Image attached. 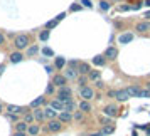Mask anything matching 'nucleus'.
<instances>
[{
  "label": "nucleus",
  "instance_id": "obj_26",
  "mask_svg": "<svg viewBox=\"0 0 150 136\" xmlns=\"http://www.w3.org/2000/svg\"><path fill=\"white\" fill-rule=\"evenodd\" d=\"M54 66H56V69H62L66 66V59H64V57H56Z\"/></svg>",
  "mask_w": 150,
  "mask_h": 136
},
{
  "label": "nucleus",
  "instance_id": "obj_16",
  "mask_svg": "<svg viewBox=\"0 0 150 136\" xmlns=\"http://www.w3.org/2000/svg\"><path fill=\"white\" fill-rule=\"evenodd\" d=\"M93 64H95L96 67H103V66L106 64V59H105V55H103V54L95 55V57H93Z\"/></svg>",
  "mask_w": 150,
  "mask_h": 136
},
{
  "label": "nucleus",
  "instance_id": "obj_45",
  "mask_svg": "<svg viewBox=\"0 0 150 136\" xmlns=\"http://www.w3.org/2000/svg\"><path fill=\"white\" fill-rule=\"evenodd\" d=\"M96 88H98V89L103 88V81H101V79H100V81H96Z\"/></svg>",
  "mask_w": 150,
  "mask_h": 136
},
{
  "label": "nucleus",
  "instance_id": "obj_29",
  "mask_svg": "<svg viewBox=\"0 0 150 136\" xmlns=\"http://www.w3.org/2000/svg\"><path fill=\"white\" fill-rule=\"evenodd\" d=\"M37 52H39V47H37V46H29V47H27V55H29V57L35 55Z\"/></svg>",
  "mask_w": 150,
  "mask_h": 136
},
{
  "label": "nucleus",
  "instance_id": "obj_11",
  "mask_svg": "<svg viewBox=\"0 0 150 136\" xmlns=\"http://www.w3.org/2000/svg\"><path fill=\"white\" fill-rule=\"evenodd\" d=\"M32 114H34V121H37V123H42L46 119V114H44V109L42 108H35L32 111Z\"/></svg>",
  "mask_w": 150,
  "mask_h": 136
},
{
  "label": "nucleus",
  "instance_id": "obj_12",
  "mask_svg": "<svg viewBox=\"0 0 150 136\" xmlns=\"http://www.w3.org/2000/svg\"><path fill=\"white\" fill-rule=\"evenodd\" d=\"M7 113H14V114H24L25 109L22 106H15V104H7Z\"/></svg>",
  "mask_w": 150,
  "mask_h": 136
},
{
  "label": "nucleus",
  "instance_id": "obj_31",
  "mask_svg": "<svg viewBox=\"0 0 150 136\" xmlns=\"http://www.w3.org/2000/svg\"><path fill=\"white\" fill-rule=\"evenodd\" d=\"M7 119L12 123H19L21 119H19V114H14V113H7Z\"/></svg>",
  "mask_w": 150,
  "mask_h": 136
},
{
  "label": "nucleus",
  "instance_id": "obj_7",
  "mask_svg": "<svg viewBox=\"0 0 150 136\" xmlns=\"http://www.w3.org/2000/svg\"><path fill=\"white\" fill-rule=\"evenodd\" d=\"M113 97H116L118 101H128L130 99L128 93L125 89H116V91H113Z\"/></svg>",
  "mask_w": 150,
  "mask_h": 136
},
{
  "label": "nucleus",
  "instance_id": "obj_9",
  "mask_svg": "<svg viewBox=\"0 0 150 136\" xmlns=\"http://www.w3.org/2000/svg\"><path fill=\"white\" fill-rule=\"evenodd\" d=\"M57 119H59L62 124H66V123H71V121H73V113H66V111H61V113L57 114Z\"/></svg>",
  "mask_w": 150,
  "mask_h": 136
},
{
  "label": "nucleus",
  "instance_id": "obj_41",
  "mask_svg": "<svg viewBox=\"0 0 150 136\" xmlns=\"http://www.w3.org/2000/svg\"><path fill=\"white\" fill-rule=\"evenodd\" d=\"M100 7H101L103 10H108V8H110V4L106 2V0H101V2H100Z\"/></svg>",
  "mask_w": 150,
  "mask_h": 136
},
{
  "label": "nucleus",
  "instance_id": "obj_6",
  "mask_svg": "<svg viewBox=\"0 0 150 136\" xmlns=\"http://www.w3.org/2000/svg\"><path fill=\"white\" fill-rule=\"evenodd\" d=\"M52 84H54L56 88H64L68 84V79L64 77V74H56L52 77Z\"/></svg>",
  "mask_w": 150,
  "mask_h": 136
},
{
  "label": "nucleus",
  "instance_id": "obj_23",
  "mask_svg": "<svg viewBox=\"0 0 150 136\" xmlns=\"http://www.w3.org/2000/svg\"><path fill=\"white\" fill-rule=\"evenodd\" d=\"M27 128H29L27 123H24V121L15 123V131H19V133H27Z\"/></svg>",
  "mask_w": 150,
  "mask_h": 136
},
{
  "label": "nucleus",
  "instance_id": "obj_49",
  "mask_svg": "<svg viewBox=\"0 0 150 136\" xmlns=\"http://www.w3.org/2000/svg\"><path fill=\"white\" fill-rule=\"evenodd\" d=\"M4 71H5V66H4V64H2V66H0V74H2V72H4Z\"/></svg>",
  "mask_w": 150,
  "mask_h": 136
},
{
  "label": "nucleus",
  "instance_id": "obj_50",
  "mask_svg": "<svg viewBox=\"0 0 150 136\" xmlns=\"http://www.w3.org/2000/svg\"><path fill=\"white\" fill-rule=\"evenodd\" d=\"M143 17H145V19H150V12H147V14L143 15Z\"/></svg>",
  "mask_w": 150,
  "mask_h": 136
},
{
  "label": "nucleus",
  "instance_id": "obj_14",
  "mask_svg": "<svg viewBox=\"0 0 150 136\" xmlns=\"http://www.w3.org/2000/svg\"><path fill=\"white\" fill-rule=\"evenodd\" d=\"M49 108H52L54 111H57V113H61V111H64V104H62L61 101H57V99H52V101L49 102Z\"/></svg>",
  "mask_w": 150,
  "mask_h": 136
},
{
  "label": "nucleus",
  "instance_id": "obj_37",
  "mask_svg": "<svg viewBox=\"0 0 150 136\" xmlns=\"http://www.w3.org/2000/svg\"><path fill=\"white\" fill-rule=\"evenodd\" d=\"M86 81H88V77H86V76H81V77L78 79V82H79V89L86 86Z\"/></svg>",
  "mask_w": 150,
  "mask_h": 136
},
{
  "label": "nucleus",
  "instance_id": "obj_21",
  "mask_svg": "<svg viewBox=\"0 0 150 136\" xmlns=\"http://www.w3.org/2000/svg\"><path fill=\"white\" fill-rule=\"evenodd\" d=\"M64 77H66V79H76V77H78V71L73 69V67H68L64 71Z\"/></svg>",
  "mask_w": 150,
  "mask_h": 136
},
{
  "label": "nucleus",
  "instance_id": "obj_36",
  "mask_svg": "<svg viewBox=\"0 0 150 136\" xmlns=\"http://www.w3.org/2000/svg\"><path fill=\"white\" fill-rule=\"evenodd\" d=\"M101 123L105 124V126H110V124H113V118H108V116H105V118H101Z\"/></svg>",
  "mask_w": 150,
  "mask_h": 136
},
{
  "label": "nucleus",
  "instance_id": "obj_5",
  "mask_svg": "<svg viewBox=\"0 0 150 136\" xmlns=\"http://www.w3.org/2000/svg\"><path fill=\"white\" fill-rule=\"evenodd\" d=\"M105 59H106V61H115L116 57H118V49L116 47H113V46H110V47H106V50H105Z\"/></svg>",
  "mask_w": 150,
  "mask_h": 136
},
{
  "label": "nucleus",
  "instance_id": "obj_18",
  "mask_svg": "<svg viewBox=\"0 0 150 136\" xmlns=\"http://www.w3.org/2000/svg\"><path fill=\"white\" fill-rule=\"evenodd\" d=\"M78 109H79V111H83V113H89V111H91V104H89V101L81 99V101H79V104H78Z\"/></svg>",
  "mask_w": 150,
  "mask_h": 136
},
{
  "label": "nucleus",
  "instance_id": "obj_38",
  "mask_svg": "<svg viewBox=\"0 0 150 136\" xmlns=\"http://www.w3.org/2000/svg\"><path fill=\"white\" fill-rule=\"evenodd\" d=\"M54 88H56V86L52 84V82H51V84H47V88H46V94H49V96L54 94Z\"/></svg>",
  "mask_w": 150,
  "mask_h": 136
},
{
  "label": "nucleus",
  "instance_id": "obj_43",
  "mask_svg": "<svg viewBox=\"0 0 150 136\" xmlns=\"http://www.w3.org/2000/svg\"><path fill=\"white\" fill-rule=\"evenodd\" d=\"M4 44H5V35L0 32V46H4Z\"/></svg>",
  "mask_w": 150,
  "mask_h": 136
},
{
  "label": "nucleus",
  "instance_id": "obj_15",
  "mask_svg": "<svg viewBox=\"0 0 150 136\" xmlns=\"http://www.w3.org/2000/svg\"><path fill=\"white\" fill-rule=\"evenodd\" d=\"M39 133H41V126H39V124H29L27 136H37Z\"/></svg>",
  "mask_w": 150,
  "mask_h": 136
},
{
  "label": "nucleus",
  "instance_id": "obj_8",
  "mask_svg": "<svg viewBox=\"0 0 150 136\" xmlns=\"http://www.w3.org/2000/svg\"><path fill=\"white\" fill-rule=\"evenodd\" d=\"M135 30L137 32H140V34H145V32H149L150 30V22L145 20V22H138L135 25Z\"/></svg>",
  "mask_w": 150,
  "mask_h": 136
},
{
  "label": "nucleus",
  "instance_id": "obj_13",
  "mask_svg": "<svg viewBox=\"0 0 150 136\" xmlns=\"http://www.w3.org/2000/svg\"><path fill=\"white\" fill-rule=\"evenodd\" d=\"M78 74H81V76H88L89 74V64H86V62H79V66H78Z\"/></svg>",
  "mask_w": 150,
  "mask_h": 136
},
{
  "label": "nucleus",
  "instance_id": "obj_44",
  "mask_svg": "<svg viewBox=\"0 0 150 136\" xmlns=\"http://www.w3.org/2000/svg\"><path fill=\"white\" fill-rule=\"evenodd\" d=\"M12 136H27V133H19V131H14Z\"/></svg>",
  "mask_w": 150,
  "mask_h": 136
},
{
  "label": "nucleus",
  "instance_id": "obj_40",
  "mask_svg": "<svg viewBox=\"0 0 150 136\" xmlns=\"http://www.w3.org/2000/svg\"><path fill=\"white\" fill-rule=\"evenodd\" d=\"M81 7L91 8V7H93V4H91V0H81Z\"/></svg>",
  "mask_w": 150,
  "mask_h": 136
},
{
  "label": "nucleus",
  "instance_id": "obj_33",
  "mask_svg": "<svg viewBox=\"0 0 150 136\" xmlns=\"http://www.w3.org/2000/svg\"><path fill=\"white\" fill-rule=\"evenodd\" d=\"M100 133H103L105 136H110L111 133H113V126H105V128H103Z\"/></svg>",
  "mask_w": 150,
  "mask_h": 136
},
{
  "label": "nucleus",
  "instance_id": "obj_3",
  "mask_svg": "<svg viewBox=\"0 0 150 136\" xmlns=\"http://www.w3.org/2000/svg\"><path fill=\"white\" fill-rule=\"evenodd\" d=\"M62 129V123L56 118V119H49L47 126H46V131H49V133H57V131H61Z\"/></svg>",
  "mask_w": 150,
  "mask_h": 136
},
{
  "label": "nucleus",
  "instance_id": "obj_34",
  "mask_svg": "<svg viewBox=\"0 0 150 136\" xmlns=\"http://www.w3.org/2000/svg\"><path fill=\"white\" fill-rule=\"evenodd\" d=\"M137 97H150V91L149 89H140V93Z\"/></svg>",
  "mask_w": 150,
  "mask_h": 136
},
{
  "label": "nucleus",
  "instance_id": "obj_22",
  "mask_svg": "<svg viewBox=\"0 0 150 136\" xmlns=\"http://www.w3.org/2000/svg\"><path fill=\"white\" fill-rule=\"evenodd\" d=\"M132 41H133V34H122L118 37V42L120 44H130Z\"/></svg>",
  "mask_w": 150,
  "mask_h": 136
},
{
  "label": "nucleus",
  "instance_id": "obj_51",
  "mask_svg": "<svg viewBox=\"0 0 150 136\" xmlns=\"http://www.w3.org/2000/svg\"><path fill=\"white\" fill-rule=\"evenodd\" d=\"M145 5H147V7H150V0H147V2H145Z\"/></svg>",
  "mask_w": 150,
  "mask_h": 136
},
{
  "label": "nucleus",
  "instance_id": "obj_47",
  "mask_svg": "<svg viewBox=\"0 0 150 136\" xmlns=\"http://www.w3.org/2000/svg\"><path fill=\"white\" fill-rule=\"evenodd\" d=\"M64 17H66V14H59V15H57V20L61 22V20H62V19H64Z\"/></svg>",
  "mask_w": 150,
  "mask_h": 136
},
{
  "label": "nucleus",
  "instance_id": "obj_35",
  "mask_svg": "<svg viewBox=\"0 0 150 136\" xmlns=\"http://www.w3.org/2000/svg\"><path fill=\"white\" fill-rule=\"evenodd\" d=\"M39 39H41L42 42H46L49 39V30H42L41 34H39Z\"/></svg>",
  "mask_w": 150,
  "mask_h": 136
},
{
  "label": "nucleus",
  "instance_id": "obj_28",
  "mask_svg": "<svg viewBox=\"0 0 150 136\" xmlns=\"http://www.w3.org/2000/svg\"><path fill=\"white\" fill-rule=\"evenodd\" d=\"M74 108H76L74 101H69V102L64 104V111H66V113H74Z\"/></svg>",
  "mask_w": 150,
  "mask_h": 136
},
{
  "label": "nucleus",
  "instance_id": "obj_20",
  "mask_svg": "<svg viewBox=\"0 0 150 136\" xmlns=\"http://www.w3.org/2000/svg\"><path fill=\"white\" fill-rule=\"evenodd\" d=\"M22 59H24V55H22L21 50H17V52H12V54H10V62H12V64H19Z\"/></svg>",
  "mask_w": 150,
  "mask_h": 136
},
{
  "label": "nucleus",
  "instance_id": "obj_1",
  "mask_svg": "<svg viewBox=\"0 0 150 136\" xmlns=\"http://www.w3.org/2000/svg\"><path fill=\"white\" fill-rule=\"evenodd\" d=\"M56 99H57V101H61L62 104L73 101V91H71V88H68V86L59 88V89H57V93H56Z\"/></svg>",
  "mask_w": 150,
  "mask_h": 136
},
{
  "label": "nucleus",
  "instance_id": "obj_30",
  "mask_svg": "<svg viewBox=\"0 0 150 136\" xmlns=\"http://www.w3.org/2000/svg\"><path fill=\"white\" fill-rule=\"evenodd\" d=\"M57 24H59V20H57V19H52V20H49L47 24H46V30H51V29H54Z\"/></svg>",
  "mask_w": 150,
  "mask_h": 136
},
{
  "label": "nucleus",
  "instance_id": "obj_53",
  "mask_svg": "<svg viewBox=\"0 0 150 136\" xmlns=\"http://www.w3.org/2000/svg\"><path fill=\"white\" fill-rule=\"evenodd\" d=\"M0 113H2V102H0Z\"/></svg>",
  "mask_w": 150,
  "mask_h": 136
},
{
  "label": "nucleus",
  "instance_id": "obj_24",
  "mask_svg": "<svg viewBox=\"0 0 150 136\" xmlns=\"http://www.w3.org/2000/svg\"><path fill=\"white\" fill-rule=\"evenodd\" d=\"M46 102V99H44V96H41V97H37V99H34V101L29 104V108H32V109H35V108H39L41 104H44Z\"/></svg>",
  "mask_w": 150,
  "mask_h": 136
},
{
  "label": "nucleus",
  "instance_id": "obj_42",
  "mask_svg": "<svg viewBox=\"0 0 150 136\" xmlns=\"http://www.w3.org/2000/svg\"><path fill=\"white\" fill-rule=\"evenodd\" d=\"M81 5H73V7H71V12H78V10H81Z\"/></svg>",
  "mask_w": 150,
  "mask_h": 136
},
{
  "label": "nucleus",
  "instance_id": "obj_39",
  "mask_svg": "<svg viewBox=\"0 0 150 136\" xmlns=\"http://www.w3.org/2000/svg\"><path fill=\"white\" fill-rule=\"evenodd\" d=\"M42 54L47 55V57H52V55H54V52H52L49 47H42Z\"/></svg>",
  "mask_w": 150,
  "mask_h": 136
},
{
  "label": "nucleus",
  "instance_id": "obj_46",
  "mask_svg": "<svg viewBox=\"0 0 150 136\" xmlns=\"http://www.w3.org/2000/svg\"><path fill=\"white\" fill-rule=\"evenodd\" d=\"M130 8H132V7H128V5H122V7H120V10L123 12V10H130Z\"/></svg>",
  "mask_w": 150,
  "mask_h": 136
},
{
  "label": "nucleus",
  "instance_id": "obj_27",
  "mask_svg": "<svg viewBox=\"0 0 150 136\" xmlns=\"http://www.w3.org/2000/svg\"><path fill=\"white\" fill-rule=\"evenodd\" d=\"M100 77H101V74H100V71H89L88 79H91V81H100Z\"/></svg>",
  "mask_w": 150,
  "mask_h": 136
},
{
  "label": "nucleus",
  "instance_id": "obj_10",
  "mask_svg": "<svg viewBox=\"0 0 150 136\" xmlns=\"http://www.w3.org/2000/svg\"><path fill=\"white\" fill-rule=\"evenodd\" d=\"M103 111H105V116H108V118H115L118 114V108H116L115 104H108Z\"/></svg>",
  "mask_w": 150,
  "mask_h": 136
},
{
  "label": "nucleus",
  "instance_id": "obj_17",
  "mask_svg": "<svg viewBox=\"0 0 150 136\" xmlns=\"http://www.w3.org/2000/svg\"><path fill=\"white\" fill-rule=\"evenodd\" d=\"M125 91L128 93L130 97H137V96H138V93H140V88L133 84V86H128V88H125Z\"/></svg>",
  "mask_w": 150,
  "mask_h": 136
},
{
  "label": "nucleus",
  "instance_id": "obj_48",
  "mask_svg": "<svg viewBox=\"0 0 150 136\" xmlns=\"http://www.w3.org/2000/svg\"><path fill=\"white\" fill-rule=\"evenodd\" d=\"M89 136H105L103 133H93V135H89Z\"/></svg>",
  "mask_w": 150,
  "mask_h": 136
},
{
  "label": "nucleus",
  "instance_id": "obj_4",
  "mask_svg": "<svg viewBox=\"0 0 150 136\" xmlns=\"http://www.w3.org/2000/svg\"><path fill=\"white\" fill-rule=\"evenodd\" d=\"M79 96H81V99H84V101H91L95 97V91L91 88H88V86H84V88L79 89Z\"/></svg>",
  "mask_w": 150,
  "mask_h": 136
},
{
  "label": "nucleus",
  "instance_id": "obj_2",
  "mask_svg": "<svg viewBox=\"0 0 150 136\" xmlns=\"http://www.w3.org/2000/svg\"><path fill=\"white\" fill-rule=\"evenodd\" d=\"M29 44H30V39H29L27 34H19V35H15L14 46H15V49H17V50H24V49H27Z\"/></svg>",
  "mask_w": 150,
  "mask_h": 136
},
{
  "label": "nucleus",
  "instance_id": "obj_52",
  "mask_svg": "<svg viewBox=\"0 0 150 136\" xmlns=\"http://www.w3.org/2000/svg\"><path fill=\"white\" fill-rule=\"evenodd\" d=\"M147 89H149V91H150V82H147Z\"/></svg>",
  "mask_w": 150,
  "mask_h": 136
},
{
  "label": "nucleus",
  "instance_id": "obj_25",
  "mask_svg": "<svg viewBox=\"0 0 150 136\" xmlns=\"http://www.w3.org/2000/svg\"><path fill=\"white\" fill-rule=\"evenodd\" d=\"M22 121L24 123H27V124H32V123H34V114H32V111H25V113H24V119H22Z\"/></svg>",
  "mask_w": 150,
  "mask_h": 136
},
{
  "label": "nucleus",
  "instance_id": "obj_19",
  "mask_svg": "<svg viewBox=\"0 0 150 136\" xmlns=\"http://www.w3.org/2000/svg\"><path fill=\"white\" fill-rule=\"evenodd\" d=\"M44 114H46V119H56L59 113H57V111H54L52 108H49V106H47V108L44 109Z\"/></svg>",
  "mask_w": 150,
  "mask_h": 136
},
{
  "label": "nucleus",
  "instance_id": "obj_32",
  "mask_svg": "<svg viewBox=\"0 0 150 136\" xmlns=\"http://www.w3.org/2000/svg\"><path fill=\"white\" fill-rule=\"evenodd\" d=\"M83 118H84V113L83 111H76L74 114H73V119L74 121H83Z\"/></svg>",
  "mask_w": 150,
  "mask_h": 136
}]
</instances>
